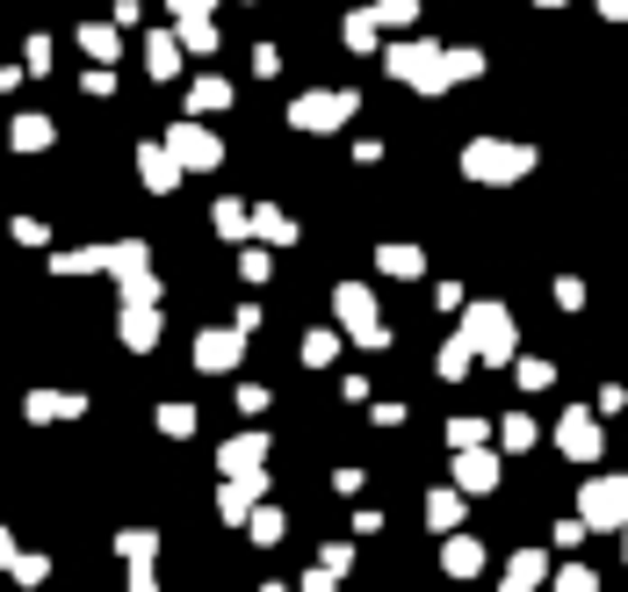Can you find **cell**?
<instances>
[{
	"mask_svg": "<svg viewBox=\"0 0 628 592\" xmlns=\"http://www.w3.org/2000/svg\"><path fill=\"white\" fill-rule=\"evenodd\" d=\"M419 246H384V275H419Z\"/></svg>",
	"mask_w": 628,
	"mask_h": 592,
	"instance_id": "cell-14",
	"label": "cell"
},
{
	"mask_svg": "<svg viewBox=\"0 0 628 592\" xmlns=\"http://www.w3.org/2000/svg\"><path fill=\"white\" fill-rule=\"evenodd\" d=\"M541 8H557V0H541Z\"/></svg>",
	"mask_w": 628,
	"mask_h": 592,
	"instance_id": "cell-27",
	"label": "cell"
},
{
	"mask_svg": "<svg viewBox=\"0 0 628 592\" xmlns=\"http://www.w3.org/2000/svg\"><path fill=\"white\" fill-rule=\"evenodd\" d=\"M535 167V145H506V138H477L463 152V174L470 181H521Z\"/></svg>",
	"mask_w": 628,
	"mask_h": 592,
	"instance_id": "cell-1",
	"label": "cell"
},
{
	"mask_svg": "<svg viewBox=\"0 0 628 592\" xmlns=\"http://www.w3.org/2000/svg\"><path fill=\"white\" fill-rule=\"evenodd\" d=\"M181 44H189V52H209V44H217L209 15H189V22H181Z\"/></svg>",
	"mask_w": 628,
	"mask_h": 592,
	"instance_id": "cell-15",
	"label": "cell"
},
{
	"mask_svg": "<svg viewBox=\"0 0 628 592\" xmlns=\"http://www.w3.org/2000/svg\"><path fill=\"white\" fill-rule=\"evenodd\" d=\"M463 485H470V491L491 485V455H470V463H463Z\"/></svg>",
	"mask_w": 628,
	"mask_h": 592,
	"instance_id": "cell-20",
	"label": "cell"
},
{
	"mask_svg": "<svg viewBox=\"0 0 628 592\" xmlns=\"http://www.w3.org/2000/svg\"><path fill=\"white\" fill-rule=\"evenodd\" d=\"M203 8H209V0H174V15H181V22H189V15H203Z\"/></svg>",
	"mask_w": 628,
	"mask_h": 592,
	"instance_id": "cell-26",
	"label": "cell"
},
{
	"mask_svg": "<svg viewBox=\"0 0 628 592\" xmlns=\"http://www.w3.org/2000/svg\"><path fill=\"white\" fill-rule=\"evenodd\" d=\"M123 340H130V348H152L159 340V311L152 304H123Z\"/></svg>",
	"mask_w": 628,
	"mask_h": 592,
	"instance_id": "cell-8",
	"label": "cell"
},
{
	"mask_svg": "<svg viewBox=\"0 0 628 592\" xmlns=\"http://www.w3.org/2000/svg\"><path fill=\"white\" fill-rule=\"evenodd\" d=\"M225 102H231L225 80H195V109H225Z\"/></svg>",
	"mask_w": 628,
	"mask_h": 592,
	"instance_id": "cell-17",
	"label": "cell"
},
{
	"mask_svg": "<svg viewBox=\"0 0 628 592\" xmlns=\"http://www.w3.org/2000/svg\"><path fill=\"white\" fill-rule=\"evenodd\" d=\"M600 15H607V22H628V0H600Z\"/></svg>",
	"mask_w": 628,
	"mask_h": 592,
	"instance_id": "cell-25",
	"label": "cell"
},
{
	"mask_svg": "<svg viewBox=\"0 0 628 592\" xmlns=\"http://www.w3.org/2000/svg\"><path fill=\"white\" fill-rule=\"evenodd\" d=\"M463 340H470V354H491V362H506V354H513L506 304H463Z\"/></svg>",
	"mask_w": 628,
	"mask_h": 592,
	"instance_id": "cell-3",
	"label": "cell"
},
{
	"mask_svg": "<svg viewBox=\"0 0 628 592\" xmlns=\"http://www.w3.org/2000/svg\"><path fill=\"white\" fill-rule=\"evenodd\" d=\"M195 362L203 368H231L239 362V340H231V332H203V340H195Z\"/></svg>",
	"mask_w": 628,
	"mask_h": 592,
	"instance_id": "cell-10",
	"label": "cell"
},
{
	"mask_svg": "<svg viewBox=\"0 0 628 592\" xmlns=\"http://www.w3.org/2000/svg\"><path fill=\"white\" fill-rule=\"evenodd\" d=\"M167 152H174L181 167H217V159H225V145L209 138V130H195V123H181V130H167Z\"/></svg>",
	"mask_w": 628,
	"mask_h": 592,
	"instance_id": "cell-6",
	"label": "cell"
},
{
	"mask_svg": "<svg viewBox=\"0 0 628 592\" xmlns=\"http://www.w3.org/2000/svg\"><path fill=\"white\" fill-rule=\"evenodd\" d=\"M15 145H22V152H44V145H52V123H44V116H22L15 123Z\"/></svg>",
	"mask_w": 628,
	"mask_h": 592,
	"instance_id": "cell-13",
	"label": "cell"
},
{
	"mask_svg": "<svg viewBox=\"0 0 628 592\" xmlns=\"http://www.w3.org/2000/svg\"><path fill=\"white\" fill-rule=\"evenodd\" d=\"M557 304H563V311H578V304H585V282L563 275V282H557Z\"/></svg>",
	"mask_w": 628,
	"mask_h": 592,
	"instance_id": "cell-22",
	"label": "cell"
},
{
	"mask_svg": "<svg viewBox=\"0 0 628 592\" xmlns=\"http://www.w3.org/2000/svg\"><path fill=\"white\" fill-rule=\"evenodd\" d=\"M557 441H563V455H600V419L593 412H563Z\"/></svg>",
	"mask_w": 628,
	"mask_h": 592,
	"instance_id": "cell-7",
	"label": "cell"
},
{
	"mask_svg": "<svg viewBox=\"0 0 628 592\" xmlns=\"http://www.w3.org/2000/svg\"><path fill=\"white\" fill-rule=\"evenodd\" d=\"M159 426H167V434H189L195 412H189V405H167V412H159Z\"/></svg>",
	"mask_w": 628,
	"mask_h": 592,
	"instance_id": "cell-21",
	"label": "cell"
},
{
	"mask_svg": "<svg viewBox=\"0 0 628 592\" xmlns=\"http://www.w3.org/2000/svg\"><path fill=\"white\" fill-rule=\"evenodd\" d=\"M585 513H593V521H614V513H621V485H614V477H600V485L585 491Z\"/></svg>",
	"mask_w": 628,
	"mask_h": 592,
	"instance_id": "cell-11",
	"label": "cell"
},
{
	"mask_svg": "<svg viewBox=\"0 0 628 592\" xmlns=\"http://www.w3.org/2000/svg\"><path fill=\"white\" fill-rule=\"evenodd\" d=\"M145 58H152V72H159V80H174V66H181L174 36H152V44H145Z\"/></svg>",
	"mask_w": 628,
	"mask_h": 592,
	"instance_id": "cell-12",
	"label": "cell"
},
{
	"mask_svg": "<svg viewBox=\"0 0 628 592\" xmlns=\"http://www.w3.org/2000/svg\"><path fill=\"white\" fill-rule=\"evenodd\" d=\"M347 44L368 52V44H376V15H347Z\"/></svg>",
	"mask_w": 628,
	"mask_h": 592,
	"instance_id": "cell-18",
	"label": "cell"
},
{
	"mask_svg": "<svg viewBox=\"0 0 628 592\" xmlns=\"http://www.w3.org/2000/svg\"><path fill=\"white\" fill-rule=\"evenodd\" d=\"M347 116H354V94H304V102L289 109L297 130H340Z\"/></svg>",
	"mask_w": 628,
	"mask_h": 592,
	"instance_id": "cell-4",
	"label": "cell"
},
{
	"mask_svg": "<svg viewBox=\"0 0 628 592\" xmlns=\"http://www.w3.org/2000/svg\"><path fill=\"white\" fill-rule=\"evenodd\" d=\"M88 52H94V58H116V36H109L102 22H94V30H88Z\"/></svg>",
	"mask_w": 628,
	"mask_h": 592,
	"instance_id": "cell-23",
	"label": "cell"
},
{
	"mask_svg": "<svg viewBox=\"0 0 628 592\" xmlns=\"http://www.w3.org/2000/svg\"><path fill=\"white\" fill-rule=\"evenodd\" d=\"M217 231H231V239H239V231H246V217H239V203H217Z\"/></svg>",
	"mask_w": 628,
	"mask_h": 592,
	"instance_id": "cell-24",
	"label": "cell"
},
{
	"mask_svg": "<svg viewBox=\"0 0 628 592\" xmlns=\"http://www.w3.org/2000/svg\"><path fill=\"white\" fill-rule=\"evenodd\" d=\"M448 72L455 80H477V72H484V52H448Z\"/></svg>",
	"mask_w": 628,
	"mask_h": 592,
	"instance_id": "cell-19",
	"label": "cell"
},
{
	"mask_svg": "<svg viewBox=\"0 0 628 592\" xmlns=\"http://www.w3.org/2000/svg\"><path fill=\"white\" fill-rule=\"evenodd\" d=\"M332 304H340V318H347V332L362 340V348H384V326H376V296H368V289H340Z\"/></svg>",
	"mask_w": 628,
	"mask_h": 592,
	"instance_id": "cell-5",
	"label": "cell"
},
{
	"mask_svg": "<svg viewBox=\"0 0 628 592\" xmlns=\"http://www.w3.org/2000/svg\"><path fill=\"white\" fill-rule=\"evenodd\" d=\"M390 72H398L404 88H419V94H441V88L455 80L441 44H398V52H390Z\"/></svg>",
	"mask_w": 628,
	"mask_h": 592,
	"instance_id": "cell-2",
	"label": "cell"
},
{
	"mask_svg": "<svg viewBox=\"0 0 628 592\" xmlns=\"http://www.w3.org/2000/svg\"><path fill=\"white\" fill-rule=\"evenodd\" d=\"M138 167H145V181H152V195H167V189H174V174H181V159H174V152H159V145H145Z\"/></svg>",
	"mask_w": 628,
	"mask_h": 592,
	"instance_id": "cell-9",
	"label": "cell"
},
{
	"mask_svg": "<svg viewBox=\"0 0 628 592\" xmlns=\"http://www.w3.org/2000/svg\"><path fill=\"white\" fill-rule=\"evenodd\" d=\"M368 15H376V22H412V15H419V0H376Z\"/></svg>",
	"mask_w": 628,
	"mask_h": 592,
	"instance_id": "cell-16",
	"label": "cell"
}]
</instances>
